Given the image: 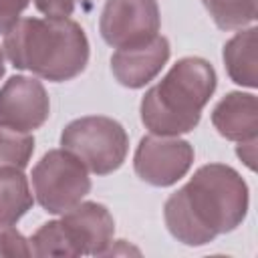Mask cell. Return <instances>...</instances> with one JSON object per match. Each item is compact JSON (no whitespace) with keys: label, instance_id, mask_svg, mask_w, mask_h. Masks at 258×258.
Returning a JSON list of instances; mask_svg holds the SVG:
<instances>
[{"label":"cell","instance_id":"cell-10","mask_svg":"<svg viewBox=\"0 0 258 258\" xmlns=\"http://www.w3.org/2000/svg\"><path fill=\"white\" fill-rule=\"evenodd\" d=\"M169 54V40L157 34L149 42L117 48L111 56V73L119 85L127 89H141L161 73Z\"/></svg>","mask_w":258,"mask_h":258},{"label":"cell","instance_id":"cell-3","mask_svg":"<svg viewBox=\"0 0 258 258\" xmlns=\"http://www.w3.org/2000/svg\"><path fill=\"white\" fill-rule=\"evenodd\" d=\"M218 85L216 71L202 56H183L165 77L145 91L139 113L141 123L153 135L179 137L198 127L202 109Z\"/></svg>","mask_w":258,"mask_h":258},{"label":"cell","instance_id":"cell-1","mask_svg":"<svg viewBox=\"0 0 258 258\" xmlns=\"http://www.w3.org/2000/svg\"><path fill=\"white\" fill-rule=\"evenodd\" d=\"M248 185L226 163H206L163 204L169 234L185 246H206L234 232L248 214Z\"/></svg>","mask_w":258,"mask_h":258},{"label":"cell","instance_id":"cell-4","mask_svg":"<svg viewBox=\"0 0 258 258\" xmlns=\"http://www.w3.org/2000/svg\"><path fill=\"white\" fill-rule=\"evenodd\" d=\"M60 145L77 155L89 171L109 175L123 165L129 151V137L119 121L105 115H87L64 125Z\"/></svg>","mask_w":258,"mask_h":258},{"label":"cell","instance_id":"cell-16","mask_svg":"<svg viewBox=\"0 0 258 258\" xmlns=\"http://www.w3.org/2000/svg\"><path fill=\"white\" fill-rule=\"evenodd\" d=\"M34 153V137L30 133L0 127V167L24 169Z\"/></svg>","mask_w":258,"mask_h":258},{"label":"cell","instance_id":"cell-6","mask_svg":"<svg viewBox=\"0 0 258 258\" xmlns=\"http://www.w3.org/2000/svg\"><path fill=\"white\" fill-rule=\"evenodd\" d=\"M161 26L157 0H105L99 18L101 38L113 48L149 42Z\"/></svg>","mask_w":258,"mask_h":258},{"label":"cell","instance_id":"cell-13","mask_svg":"<svg viewBox=\"0 0 258 258\" xmlns=\"http://www.w3.org/2000/svg\"><path fill=\"white\" fill-rule=\"evenodd\" d=\"M34 204L28 177L18 167H0V226L16 224Z\"/></svg>","mask_w":258,"mask_h":258},{"label":"cell","instance_id":"cell-18","mask_svg":"<svg viewBox=\"0 0 258 258\" xmlns=\"http://www.w3.org/2000/svg\"><path fill=\"white\" fill-rule=\"evenodd\" d=\"M79 0H34V6L38 12H42L48 18H69Z\"/></svg>","mask_w":258,"mask_h":258},{"label":"cell","instance_id":"cell-14","mask_svg":"<svg viewBox=\"0 0 258 258\" xmlns=\"http://www.w3.org/2000/svg\"><path fill=\"white\" fill-rule=\"evenodd\" d=\"M222 30H240L256 20V0H202Z\"/></svg>","mask_w":258,"mask_h":258},{"label":"cell","instance_id":"cell-9","mask_svg":"<svg viewBox=\"0 0 258 258\" xmlns=\"http://www.w3.org/2000/svg\"><path fill=\"white\" fill-rule=\"evenodd\" d=\"M71 242L79 256H105L113 244L115 220L107 206L99 202H81L62 214Z\"/></svg>","mask_w":258,"mask_h":258},{"label":"cell","instance_id":"cell-21","mask_svg":"<svg viewBox=\"0 0 258 258\" xmlns=\"http://www.w3.org/2000/svg\"><path fill=\"white\" fill-rule=\"evenodd\" d=\"M4 73H6V64H4V52L0 48V79L4 77Z\"/></svg>","mask_w":258,"mask_h":258},{"label":"cell","instance_id":"cell-8","mask_svg":"<svg viewBox=\"0 0 258 258\" xmlns=\"http://www.w3.org/2000/svg\"><path fill=\"white\" fill-rule=\"evenodd\" d=\"M50 115V99L34 77L14 75L0 87V127L22 133L40 129Z\"/></svg>","mask_w":258,"mask_h":258},{"label":"cell","instance_id":"cell-11","mask_svg":"<svg viewBox=\"0 0 258 258\" xmlns=\"http://www.w3.org/2000/svg\"><path fill=\"white\" fill-rule=\"evenodd\" d=\"M214 129L228 141H248L258 137V101L252 93L232 91L212 109Z\"/></svg>","mask_w":258,"mask_h":258},{"label":"cell","instance_id":"cell-2","mask_svg":"<svg viewBox=\"0 0 258 258\" xmlns=\"http://www.w3.org/2000/svg\"><path fill=\"white\" fill-rule=\"evenodd\" d=\"M2 52L18 71L52 83L79 77L89 62V38L73 18H18L2 40Z\"/></svg>","mask_w":258,"mask_h":258},{"label":"cell","instance_id":"cell-12","mask_svg":"<svg viewBox=\"0 0 258 258\" xmlns=\"http://www.w3.org/2000/svg\"><path fill=\"white\" fill-rule=\"evenodd\" d=\"M256 26L240 28L226 44H224V64L228 77L248 89L258 87V64H256Z\"/></svg>","mask_w":258,"mask_h":258},{"label":"cell","instance_id":"cell-19","mask_svg":"<svg viewBox=\"0 0 258 258\" xmlns=\"http://www.w3.org/2000/svg\"><path fill=\"white\" fill-rule=\"evenodd\" d=\"M30 0H0V34H4L28 8Z\"/></svg>","mask_w":258,"mask_h":258},{"label":"cell","instance_id":"cell-17","mask_svg":"<svg viewBox=\"0 0 258 258\" xmlns=\"http://www.w3.org/2000/svg\"><path fill=\"white\" fill-rule=\"evenodd\" d=\"M0 256H32L30 242L12 224L0 226Z\"/></svg>","mask_w":258,"mask_h":258},{"label":"cell","instance_id":"cell-7","mask_svg":"<svg viewBox=\"0 0 258 258\" xmlns=\"http://www.w3.org/2000/svg\"><path fill=\"white\" fill-rule=\"evenodd\" d=\"M194 163V145L179 137L145 135L133 155L137 177L153 187H169L177 183Z\"/></svg>","mask_w":258,"mask_h":258},{"label":"cell","instance_id":"cell-5","mask_svg":"<svg viewBox=\"0 0 258 258\" xmlns=\"http://www.w3.org/2000/svg\"><path fill=\"white\" fill-rule=\"evenodd\" d=\"M34 200L48 214H64L91 191L87 165L67 149H48L30 173Z\"/></svg>","mask_w":258,"mask_h":258},{"label":"cell","instance_id":"cell-15","mask_svg":"<svg viewBox=\"0 0 258 258\" xmlns=\"http://www.w3.org/2000/svg\"><path fill=\"white\" fill-rule=\"evenodd\" d=\"M32 256H79L71 236L60 220H50L42 224L30 236Z\"/></svg>","mask_w":258,"mask_h":258},{"label":"cell","instance_id":"cell-20","mask_svg":"<svg viewBox=\"0 0 258 258\" xmlns=\"http://www.w3.org/2000/svg\"><path fill=\"white\" fill-rule=\"evenodd\" d=\"M236 153H238V157L250 167V169H254L256 167V139H248V141H240V145L236 147Z\"/></svg>","mask_w":258,"mask_h":258}]
</instances>
